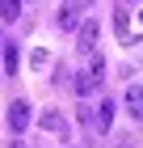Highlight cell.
I'll return each mask as SVG.
<instances>
[{"label": "cell", "instance_id": "1", "mask_svg": "<svg viewBox=\"0 0 143 148\" xmlns=\"http://www.w3.org/2000/svg\"><path fill=\"white\" fill-rule=\"evenodd\" d=\"M80 21H84V0H63V4H59L55 25H59V30H67V34H76Z\"/></svg>", "mask_w": 143, "mask_h": 148}, {"label": "cell", "instance_id": "2", "mask_svg": "<svg viewBox=\"0 0 143 148\" xmlns=\"http://www.w3.org/2000/svg\"><path fill=\"white\" fill-rule=\"evenodd\" d=\"M97 34H101V25L93 21V17H84V21H80V30H76V47H80V55H93V51H97Z\"/></svg>", "mask_w": 143, "mask_h": 148}, {"label": "cell", "instance_id": "3", "mask_svg": "<svg viewBox=\"0 0 143 148\" xmlns=\"http://www.w3.org/2000/svg\"><path fill=\"white\" fill-rule=\"evenodd\" d=\"M114 110H118V106H114V97H101V102H97V110H93V123H88V127L105 136V131L114 127Z\"/></svg>", "mask_w": 143, "mask_h": 148}, {"label": "cell", "instance_id": "4", "mask_svg": "<svg viewBox=\"0 0 143 148\" xmlns=\"http://www.w3.org/2000/svg\"><path fill=\"white\" fill-rule=\"evenodd\" d=\"M38 127H42L46 136H59V140L67 136V119L59 110H42V114H38Z\"/></svg>", "mask_w": 143, "mask_h": 148}, {"label": "cell", "instance_id": "5", "mask_svg": "<svg viewBox=\"0 0 143 148\" xmlns=\"http://www.w3.org/2000/svg\"><path fill=\"white\" fill-rule=\"evenodd\" d=\"M30 119H34L30 102H25V97H17V102L9 106V127H13V131H25V127H30Z\"/></svg>", "mask_w": 143, "mask_h": 148}, {"label": "cell", "instance_id": "6", "mask_svg": "<svg viewBox=\"0 0 143 148\" xmlns=\"http://www.w3.org/2000/svg\"><path fill=\"white\" fill-rule=\"evenodd\" d=\"M122 106H126V114H131L135 123H143V85H131L126 97H122Z\"/></svg>", "mask_w": 143, "mask_h": 148}, {"label": "cell", "instance_id": "7", "mask_svg": "<svg viewBox=\"0 0 143 148\" xmlns=\"http://www.w3.org/2000/svg\"><path fill=\"white\" fill-rule=\"evenodd\" d=\"M97 85H101V80H97V76H88V72H76V76H72V89H76V97L97 93Z\"/></svg>", "mask_w": 143, "mask_h": 148}, {"label": "cell", "instance_id": "8", "mask_svg": "<svg viewBox=\"0 0 143 148\" xmlns=\"http://www.w3.org/2000/svg\"><path fill=\"white\" fill-rule=\"evenodd\" d=\"M0 55H4V72H9V76H17V68H21V55H17V47H13V42H4V51H0Z\"/></svg>", "mask_w": 143, "mask_h": 148}, {"label": "cell", "instance_id": "9", "mask_svg": "<svg viewBox=\"0 0 143 148\" xmlns=\"http://www.w3.org/2000/svg\"><path fill=\"white\" fill-rule=\"evenodd\" d=\"M21 4L25 0H0V21H17L21 17Z\"/></svg>", "mask_w": 143, "mask_h": 148}, {"label": "cell", "instance_id": "10", "mask_svg": "<svg viewBox=\"0 0 143 148\" xmlns=\"http://www.w3.org/2000/svg\"><path fill=\"white\" fill-rule=\"evenodd\" d=\"M88 76H105V59H101V51H93V55H88Z\"/></svg>", "mask_w": 143, "mask_h": 148}, {"label": "cell", "instance_id": "11", "mask_svg": "<svg viewBox=\"0 0 143 148\" xmlns=\"http://www.w3.org/2000/svg\"><path fill=\"white\" fill-rule=\"evenodd\" d=\"M114 30H118L122 38H131V17H126V13H122V9L114 13Z\"/></svg>", "mask_w": 143, "mask_h": 148}, {"label": "cell", "instance_id": "12", "mask_svg": "<svg viewBox=\"0 0 143 148\" xmlns=\"http://www.w3.org/2000/svg\"><path fill=\"white\" fill-rule=\"evenodd\" d=\"M30 64H34V68H46V64H51V55H46L42 47H38V51H34V55H30Z\"/></svg>", "mask_w": 143, "mask_h": 148}, {"label": "cell", "instance_id": "13", "mask_svg": "<svg viewBox=\"0 0 143 148\" xmlns=\"http://www.w3.org/2000/svg\"><path fill=\"white\" fill-rule=\"evenodd\" d=\"M118 148H135V136H118Z\"/></svg>", "mask_w": 143, "mask_h": 148}, {"label": "cell", "instance_id": "14", "mask_svg": "<svg viewBox=\"0 0 143 148\" xmlns=\"http://www.w3.org/2000/svg\"><path fill=\"white\" fill-rule=\"evenodd\" d=\"M9 148H25V144H21V140H13V144H9Z\"/></svg>", "mask_w": 143, "mask_h": 148}, {"label": "cell", "instance_id": "15", "mask_svg": "<svg viewBox=\"0 0 143 148\" xmlns=\"http://www.w3.org/2000/svg\"><path fill=\"white\" fill-rule=\"evenodd\" d=\"M0 51H4V34H0Z\"/></svg>", "mask_w": 143, "mask_h": 148}]
</instances>
